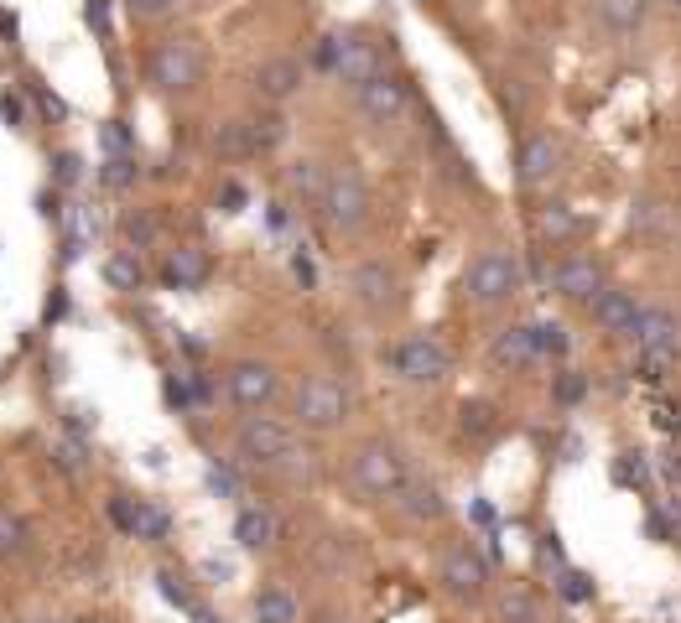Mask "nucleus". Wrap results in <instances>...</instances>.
I'll return each instance as SVG.
<instances>
[{
  "mask_svg": "<svg viewBox=\"0 0 681 623\" xmlns=\"http://www.w3.org/2000/svg\"><path fill=\"white\" fill-rule=\"evenodd\" d=\"M349 478L370 499H396L406 488V457L390 442H360L349 452Z\"/></svg>",
  "mask_w": 681,
  "mask_h": 623,
  "instance_id": "4",
  "label": "nucleus"
},
{
  "mask_svg": "<svg viewBox=\"0 0 681 623\" xmlns=\"http://www.w3.org/2000/svg\"><path fill=\"white\" fill-rule=\"evenodd\" d=\"M390 364H396V374H401L406 385H438V380H447V349H442L432 332H417V338H406V343H396V353H390Z\"/></svg>",
  "mask_w": 681,
  "mask_h": 623,
  "instance_id": "9",
  "label": "nucleus"
},
{
  "mask_svg": "<svg viewBox=\"0 0 681 623\" xmlns=\"http://www.w3.org/2000/svg\"><path fill=\"white\" fill-rule=\"evenodd\" d=\"M208 250L203 245H178V250L161 260V281L172 286V292H198L203 281H208Z\"/></svg>",
  "mask_w": 681,
  "mask_h": 623,
  "instance_id": "16",
  "label": "nucleus"
},
{
  "mask_svg": "<svg viewBox=\"0 0 681 623\" xmlns=\"http://www.w3.org/2000/svg\"><path fill=\"white\" fill-rule=\"evenodd\" d=\"M521 260L515 250H484L468 260V271H463V296L468 302H479V307H495V302H510V296L521 292Z\"/></svg>",
  "mask_w": 681,
  "mask_h": 623,
  "instance_id": "3",
  "label": "nucleus"
},
{
  "mask_svg": "<svg viewBox=\"0 0 681 623\" xmlns=\"http://www.w3.org/2000/svg\"><path fill=\"white\" fill-rule=\"evenodd\" d=\"M593 11H599L614 32H635L645 21V0H593Z\"/></svg>",
  "mask_w": 681,
  "mask_h": 623,
  "instance_id": "30",
  "label": "nucleus"
},
{
  "mask_svg": "<svg viewBox=\"0 0 681 623\" xmlns=\"http://www.w3.org/2000/svg\"><path fill=\"white\" fill-rule=\"evenodd\" d=\"M276 514L265 505H245L240 514H235V541L245 545V551H271L276 545Z\"/></svg>",
  "mask_w": 681,
  "mask_h": 623,
  "instance_id": "20",
  "label": "nucleus"
},
{
  "mask_svg": "<svg viewBox=\"0 0 681 623\" xmlns=\"http://www.w3.org/2000/svg\"><path fill=\"white\" fill-rule=\"evenodd\" d=\"M292 416L307 431H333L349 421V385L339 374H307L292 395Z\"/></svg>",
  "mask_w": 681,
  "mask_h": 623,
  "instance_id": "2",
  "label": "nucleus"
},
{
  "mask_svg": "<svg viewBox=\"0 0 681 623\" xmlns=\"http://www.w3.org/2000/svg\"><path fill=\"white\" fill-rule=\"evenodd\" d=\"M21 545H26V525H21L16 514L0 509V556H16Z\"/></svg>",
  "mask_w": 681,
  "mask_h": 623,
  "instance_id": "36",
  "label": "nucleus"
},
{
  "mask_svg": "<svg viewBox=\"0 0 681 623\" xmlns=\"http://www.w3.org/2000/svg\"><path fill=\"white\" fill-rule=\"evenodd\" d=\"M552 395H557L561 406H578L582 395H588V380H582V370H561L557 385H552Z\"/></svg>",
  "mask_w": 681,
  "mask_h": 623,
  "instance_id": "35",
  "label": "nucleus"
},
{
  "mask_svg": "<svg viewBox=\"0 0 681 623\" xmlns=\"http://www.w3.org/2000/svg\"><path fill=\"white\" fill-rule=\"evenodd\" d=\"M588 312H593V322L603 332H614V338H629L635 322H640V302L635 292H624V286H603V292L588 296Z\"/></svg>",
  "mask_w": 681,
  "mask_h": 623,
  "instance_id": "13",
  "label": "nucleus"
},
{
  "mask_svg": "<svg viewBox=\"0 0 681 623\" xmlns=\"http://www.w3.org/2000/svg\"><path fill=\"white\" fill-rule=\"evenodd\" d=\"M458 431L474 437V442H484V437L500 431V416H495V406H484V400H468V406L458 410Z\"/></svg>",
  "mask_w": 681,
  "mask_h": 623,
  "instance_id": "29",
  "label": "nucleus"
},
{
  "mask_svg": "<svg viewBox=\"0 0 681 623\" xmlns=\"http://www.w3.org/2000/svg\"><path fill=\"white\" fill-rule=\"evenodd\" d=\"M224 203H229V214H240V203H245V193H240V188H235V182H229V188H224Z\"/></svg>",
  "mask_w": 681,
  "mask_h": 623,
  "instance_id": "45",
  "label": "nucleus"
},
{
  "mask_svg": "<svg viewBox=\"0 0 681 623\" xmlns=\"http://www.w3.org/2000/svg\"><path fill=\"white\" fill-rule=\"evenodd\" d=\"M157 592L172 608H182V613H198V598H193V587H188V577H182L178 566H161L157 571Z\"/></svg>",
  "mask_w": 681,
  "mask_h": 623,
  "instance_id": "31",
  "label": "nucleus"
},
{
  "mask_svg": "<svg viewBox=\"0 0 681 623\" xmlns=\"http://www.w3.org/2000/svg\"><path fill=\"white\" fill-rule=\"evenodd\" d=\"M58 182H68V188L79 182V156H73V151H63V156H58Z\"/></svg>",
  "mask_w": 681,
  "mask_h": 623,
  "instance_id": "41",
  "label": "nucleus"
},
{
  "mask_svg": "<svg viewBox=\"0 0 681 623\" xmlns=\"http://www.w3.org/2000/svg\"><path fill=\"white\" fill-rule=\"evenodd\" d=\"M130 5V16H167L178 0H125Z\"/></svg>",
  "mask_w": 681,
  "mask_h": 623,
  "instance_id": "39",
  "label": "nucleus"
},
{
  "mask_svg": "<svg viewBox=\"0 0 681 623\" xmlns=\"http://www.w3.org/2000/svg\"><path fill=\"white\" fill-rule=\"evenodd\" d=\"M235 452L250 467H265V473H297V463L307 457L297 448V431L276 416H245L240 431H235Z\"/></svg>",
  "mask_w": 681,
  "mask_h": 623,
  "instance_id": "1",
  "label": "nucleus"
},
{
  "mask_svg": "<svg viewBox=\"0 0 681 623\" xmlns=\"http://www.w3.org/2000/svg\"><path fill=\"white\" fill-rule=\"evenodd\" d=\"M349 292L360 296L370 312H385L396 302V275H390L385 260H364V265H354V275H349Z\"/></svg>",
  "mask_w": 681,
  "mask_h": 623,
  "instance_id": "17",
  "label": "nucleus"
},
{
  "mask_svg": "<svg viewBox=\"0 0 681 623\" xmlns=\"http://www.w3.org/2000/svg\"><path fill=\"white\" fill-rule=\"evenodd\" d=\"M89 26L100 37H110V0H89Z\"/></svg>",
  "mask_w": 681,
  "mask_h": 623,
  "instance_id": "40",
  "label": "nucleus"
},
{
  "mask_svg": "<svg viewBox=\"0 0 681 623\" xmlns=\"http://www.w3.org/2000/svg\"><path fill=\"white\" fill-rule=\"evenodd\" d=\"M396 499L406 505L411 520H442V514H447V499H442L432 484H411V478H406V488L396 494Z\"/></svg>",
  "mask_w": 681,
  "mask_h": 623,
  "instance_id": "25",
  "label": "nucleus"
},
{
  "mask_svg": "<svg viewBox=\"0 0 681 623\" xmlns=\"http://www.w3.org/2000/svg\"><path fill=\"white\" fill-rule=\"evenodd\" d=\"M536 359H542V353H536V332L531 328H504L500 338L489 343V364H495V370L515 374V370H531Z\"/></svg>",
  "mask_w": 681,
  "mask_h": 623,
  "instance_id": "18",
  "label": "nucleus"
},
{
  "mask_svg": "<svg viewBox=\"0 0 681 623\" xmlns=\"http://www.w3.org/2000/svg\"><path fill=\"white\" fill-rule=\"evenodd\" d=\"M322 188H328V172H322L313 156H302L286 167V193L302 197V203H322Z\"/></svg>",
  "mask_w": 681,
  "mask_h": 623,
  "instance_id": "22",
  "label": "nucleus"
},
{
  "mask_svg": "<svg viewBox=\"0 0 681 623\" xmlns=\"http://www.w3.org/2000/svg\"><path fill=\"white\" fill-rule=\"evenodd\" d=\"M318 623H349V619H333V613H322V619Z\"/></svg>",
  "mask_w": 681,
  "mask_h": 623,
  "instance_id": "46",
  "label": "nucleus"
},
{
  "mask_svg": "<svg viewBox=\"0 0 681 623\" xmlns=\"http://www.w3.org/2000/svg\"><path fill=\"white\" fill-rule=\"evenodd\" d=\"M531 332H536V353L542 359H567V349H572V338H567L561 322H531Z\"/></svg>",
  "mask_w": 681,
  "mask_h": 623,
  "instance_id": "32",
  "label": "nucleus"
},
{
  "mask_svg": "<svg viewBox=\"0 0 681 623\" xmlns=\"http://www.w3.org/2000/svg\"><path fill=\"white\" fill-rule=\"evenodd\" d=\"M208 488H214V494H224V499H235V478H229V473H219V467L208 473Z\"/></svg>",
  "mask_w": 681,
  "mask_h": 623,
  "instance_id": "43",
  "label": "nucleus"
},
{
  "mask_svg": "<svg viewBox=\"0 0 681 623\" xmlns=\"http://www.w3.org/2000/svg\"><path fill=\"white\" fill-rule=\"evenodd\" d=\"M318 63H322V68H333L339 83L364 89L370 78L381 73V47H375V42H364V32H333V37H322Z\"/></svg>",
  "mask_w": 681,
  "mask_h": 623,
  "instance_id": "6",
  "label": "nucleus"
},
{
  "mask_svg": "<svg viewBox=\"0 0 681 623\" xmlns=\"http://www.w3.org/2000/svg\"><path fill=\"white\" fill-rule=\"evenodd\" d=\"M0 115L11 120V125H26V110H21V99H16V94H5V99H0Z\"/></svg>",
  "mask_w": 681,
  "mask_h": 623,
  "instance_id": "42",
  "label": "nucleus"
},
{
  "mask_svg": "<svg viewBox=\"0 0 681 623\" xmlns=\"http://www.w3.org/2000/svg\"><path fill=\"white\" fill-rule=\"evenodd\" d=\"M302 89V63L297 58H271L256 68V94L265 104H281V99H292Z\"/></svg>",
  "mask_w": 681,
  "mask_h": 623,
  "instance_id": "19",
  "label": "nucleus"
},
{
  "mask_svg": "<svg viewBox=\"0 0 681 623\" xmlns=\"http://www.w3.org/2000/svg\"><path fill=\"white\" fill-rule=\"evenodd\" d=\"M354 104H360V115L370 120V125H401L406 120V104H411V94H406V83L401 78H390V73H375L364 89H354Z\"/></svg>",
  "mask_w": 681,
  "mask_h": 623,
  "instance_id": "11",
  "label": "nucleus"
},
{
  "mask_svg": "<svg viewBox=\"0 0 681 623\" xmlns=\"http://www.w3.org/2000/svg\"><path fill=\"white\" fill-rule=\"evenodd\" d=\"M635 349H677V317L671 307H640V322H635Z\"/></svg>",
  "mask_w": 681,
  "mask_h": 623,
  "instance_id": "21",
  "label": "nucleus"
},
{
  "mask_svg": "<svg viewBox=\"0 0 681 623\" xmlns=\"http://www.w3.org/2000/svg\"><path fill=\"white\" fill-rule=\"evenodd\" d=\"M224 389L240 410H265L281 395V374L271 364H261V359H240V364L224 370Z\"/></svg>",
  "mask_w": 681,
  "mask_h": 623,
  "instance_id": "10",
  "label": "nucleus"
},
{
  "mask_svg": "<svg viewBox=\"0 0 681 623\" xmlns=\"http://www.w3.org/2000/svg\"><path fill=\"white\" fill-rule=\"evenodd\" d=\"M125 239H136V245H151L157 239V224L146 214H125Z\"/></svg>",
  "mask_w": 681,
  "mask_h": 623,
  "instance_id": "38",
  "label": "nucleus"
},
{
  "mask_svg": "<svg viewBox=\"0 0 681 623\" xmlns=\"http://www.w3.org/2000/svg\"><path fill=\"white\" fill-rule=\"evenodd\" d=\"M104 281H110L115 292H136L140 281H146L136 250H115V254H110V260H104Z\"/></svg>",
  "mask_w": 681,
  "mask_h": 623,
  "instance_id": "28",
  "label": "nucleus"
},
{
  "mask_svg": "<svg viewBox=\"0 0 681 623\" xmlns=\"http://www.w3.org/2000/svg\"><path fill=\"white\" fill-rule=\"evenodd\" d=\"M214 151L219 156H256L250 151V131H245V120H229L214 131Z\"/></svg>",
  "mask_w": 681,
  "mask_h": 623,
  "instance_id": "33",
  "label": "nucleus"
},
{
  "mask_svg": "<svg viewBox=\"0 0 681 623\" xmlns=\"http://www.w3.org/2000/svg\"><path fill=\"white\" fill-rule=\"evenodd\" d=\"M500 623H542V603L525 582H510L500 592Z\"/></svg>",
  "mask_w": 681,
  "mask_h": 623,
  "instance_id": "24",
  "label": "nucleus"
},
{
  "mask_svg": "<svg viewBox=\"0 0 681 623\" xmlns=\"http://www.w3.org/2000/svg\"><path fill=\"white\" fill-rule=\"evenodd\" d=\"M671 364H677V349H640V359H635V374L656 385V380H666V370H671Z\"/></svg>",
  "mask_w": 681,
  "mask_h": 623,
  "instance_id": "34",
  "label": "nucleus"
},
{
  "mask_svg": "<svg viewBox=\"0 0 681 623\" xmlns=\"http://www.w3.org/2000/svg\"><path fill=\"white\" fill-rule=\"evenodd\" d=\"M256 623H297V598L281 587H261L256 592Z\"/></svg>",
  "mask_w": 681,
  "mask_h": 623,
  "instance_id": "27",
  "label": "nucleus"
},
{
  "mask_svg": "<svg viewBox=\"0 0 681 623\" xmlns=\"http://www.w3.org/2000/svg\"><path fill=\"white\" fill-rule=\"evenodd\" d=\"M438 582L453 592V598H484L489 592V562H484V551L474 541H458V545H447L442 551V562H438Z\"/></svg>",
  "mask_w": 681,
  "mask_h": 623,
  "instance_id": "8",
  "label": "nucleus"
},
{
  "mask_svg": "<svg viewBox=\"0 0 681 623\" xmlns=\"http://www.w3.org/2000/svg\"><path fill=\"white\" fill-rule=\"evenodd\" d=\"M110 514H115V525H121L125 535H136V541H161V535H167V514L151 509L146 499L115 494V499H110Z\"/></svg>",
  "mask_w": 681,
  "mask_h": 623,
  "instance_id": "15",
  "label": "nucleus"
},
{
  "mask_svg": "<svg viewBox=\"0 0 681 623\" xmlns=\"http://www.w3.org/2000/svg\"><path fill=\"white\" fill-rule=\"evenodd\" d=\"M146 73H151V83H157L161 94H193V89L203 83L198 42H188V37L157 42V53H151V63H146Z\"/></svg>",
  "mask_w": 681,
  "mask_h": 623,
  "instance_id": "7",
  "label": "nucleus"
},
{
  "mask_svg": "<svg viewBox=\"0 0 681 623\" xmlns=\"http://www.w3.org/2000/svg\"><path fill=\"white\" fill-rule=\"evenodd\" d=\"M245 131H250V151H276L281 140H286V115L281 110H261V115L245 120Z\"/></svg>",
  "mask_w": 681,
  "mask_h": 623,
  "instance_id": "26",
  "label": "nucleus"
},
{
  "mask_svg": "<svg viewBox=\"0 0 681 623\" xmlns=\"http://www.w3.org/2000/svg\"><path fill=\"white\" fill-rule=\"evenodd\" d=\"M292 271H297V281H302V286H313V281H318V271H313V260H302V254H297V260H292Z\"/></svg>",
  "mask_w": 681,
  "mask_h": 623,
  "instance_id": "44",
  "label": "nucleus"
},
{
  "mask_svg": "<svg viewBox=\"0 0 681 623\" xmlns=\"http://www.w3.org/2000/svg\"><path fill=\"white\" fill-rule=\"evenodd\" d=\"M561 598L567 603H588L593 598V577L588 571H561Z\"/></svg>",
  "mask_w": 681,
  "mask_h": 623,
  "instance_id": "37",
  "label": "nucleus"
},
{
  "mask_svg": "<svg viewBox=\"0 0 681 623\" xmlns=\"http://www.w3.org/2000/svg\"><path fill=\"white\" fill-rule=\"evenodd\" d=\"M677 416H681V410H677ZM677 431H681V421H677Z\"/></svg>",
  "mask_w": 681,
  "mask_h": 623,
  "instance_id": "47",
  "label": "nucleus"
},
{
  "mask_svg": "<svg viewBox=\"0 0 681 623\" xmlns=\"http://www.w3.org/2000/svg\"><path fill=\"white\" fill-rule=\"evenodd\" d=\"M536 234L552 239V245H567V239H578L582 234V218L567 208V203H546L542 214H536Z\"/></svg>",
  "mask_w": 681,
  "mask_h": 623,
  "instance_id": "23",
  "label": "nucleus"
},
{
  "mask_svg": "<svg viewBox=\"0 0 681 623\" xmlns=\"http://www.w3.org/2000/svg\"><path fill=\"white\" fill-rule=\"evenodd\" d=\"M546 286L567 302H588L593 292H603V265L593 254H561L557 265L546 271Z\"/></svg>",
  "mask_w": 681,
  "mask_h": 623,
  "instance_id": "12",
  "label": "nucleus"
},
{
  "mask_svg": "<svg viewBox=\"0 0 681 623\" xmlns=\"http://www.w3.org/2000/svg\"><path fill=\"white\" fill-rule=\"evenodd\" d=\"M557 161H561L557 136H546V131L525 136L521 140V156H515V177H521V188H542V182H552Z\"/></svg>",
  "mask_w": 681,
  "mask_h": 623,
  "instance_id": "14",
  "label": "nucleus"
},
{
  "mask_svg": "<svg viewBox=\"0 0 681 623\" xmlns=\"http://www.w3.org/2000/svg\"><path fill=\"white\" fill-rule=\"evenodd\" d=\"M318 208L333 234H360L364 224H370V188H364V177L354 172V167L328 172V188H322Z\"/></svg>",
  "mask_w": 681,
  "mask_h": 623,
  "instance_id": "5",
  "label": "nucleus"
}]
</instances>
